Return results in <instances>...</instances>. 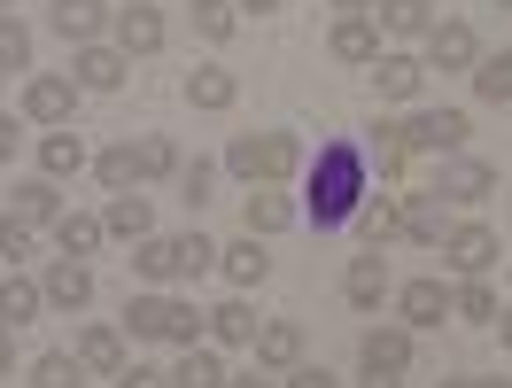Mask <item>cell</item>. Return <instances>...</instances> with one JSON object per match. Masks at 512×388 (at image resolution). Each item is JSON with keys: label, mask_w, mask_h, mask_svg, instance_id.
Returning <instances> with one entry per match:
<instances>
[{"label": "cell", "mask_w": 512, "mask_h": 388, "mask_svg": "<svg viewBox=\"0 0 512 388\" xmlns=\"http://www.w3.org/2000/svg\"><path fill=\"white\" fill-rule=\"evenodd\" d=\"M365 148L357 140H326L319 163H311V194H303V218L319 233H342L357 218V202H365Z\"/></svg>", "instance_id": "6da1fadb"}, {"label": "cell", "mask_w": 512, "mask_h": 388, "mask_svg": "<svg viewBox=\"0 0 512 388\" xmlns=\"http://www.w3.org/2000/svg\"><path fill=\"white\" fill-rule=\"evenodd\" d=\"M225 171L249 179V187H280V179L303 171V140H288V132H241L225 148Z\"/></svg>", "instance_id": "7a4b0ae2"}, {"label": "cell", "mask_w": 512, "mask_h": 388, "mask_svg": "<svg viewBox=\"0 0 512 388\" xmlns=\"http://www.w3.org/2000/svg\"><path fill=\"white\" fill-rule=\"evenodd\" d=\"M125 326L140 334V342H179V350H194L210 319H202L194 303H179V295H132V303H125Z\"/></svg>", "instance_id": "3957f363"}, {"label": "cell", "mask_w": 512, "mask_h": 388, "mask_svg": "<svg viewBox=\"0 0 512 388\" xmlns=\"http://www.w3.org/2000/svg\"><path fill=\"white\" fill-rule=\"evenodd\" d=\"M466 109H419L412 125H404V148H419V156H458L466 148Z\"/></svg>", "instance_id": "277c9868"}, {"label": "cell", "mask_w": 512, "mask_h": 388, "mask_svg": "<svg viewBox=\"0 0 512 388\" xmlns=\"http://www.w3.org/2000/svg\"><path fill=\"white\" fill-rule=\"evenodd\" d=\"M474 63H481V39H474V24H458V16L427 24V70H474Z\"/></svg>", "instance_id": "5b68a950"}, {"label": "cell", "mask_w": 512, "mask_h": 388, "mask_svg": "<svg viewBox=\"0 0 512 388\" xmlns=\"http://www.w3.org/2000/svg\"><path fill=\"white\" fill-rule=\"evenodd\" d=\"M70 109H78V78L39 70L32 86H24V117H32V125H70Z\"/></svg>", "instance_id": "8992f818"}, {"label": "cell", "mask_w": 512, "mask_h": 388, "mask_svg": "<svg viewBox=\"0 0 512 388\" xmlns=\"http://www.w3.org/2000/svg\"><path fill=\"white\" fill-rule=\"evenodd\" d=\"M101 24H109V0H55L47 8V32L70 39V47H94Z\"/></svg>", "instance_id": "52a82bcc"}, {"label": "cell", "mask_w": 512, "mask_h": 388, "mask_svg": "<svg viewBox=\"0 0 512 388\" xmlns=\"http://www.w3.org/2000/svg\"><path fill=\"white\" fill-rule=\"evenodd\" d=\"M443 257H450V272L481 280V272L497 264V233H489V226H450L443 233Z\"/></svg>", "instance_id": "ba28073f"}, {"label": "cell", "mask_w": 512, "mask_h": 388, "mask_svg": "<svg viewBox=\"0 0 512 388\" xmlns=\"http://www.w3.org/2000/svg\"><path fill=\"white\" fill-rule=\"evenodd\" d=\"M435 194H443V202H489V194H497V171L481 156H450L443 179H435Z\"/></svg>", "instance_id": "9c48e42d"}, {"label": "cell", "mask_w": 512, "mask_h": 388, "mask_svg": "<svg viewBox=\"0 0 512 388\" xmlns=\"http://www.w3.org/2000/svg\"><path fill=\"white\" fill-rule=\"evenodd\" d=\"M326 47H334V63H357V70H373V63H381V24H373V16H342Z\"/></svg>", "instance_id": "30bf717a"}, {"label": "cell", "mask_w": 512, "mask_h": 388, "mask_svg": "<svg viewBox=\"0 0 512 388\" xmlns=\"http://www.w3.org/2000/svg\"><path fill=\"white\" fill-rule=\"evenodd\" d=\"M125 70H132V55L125 47H78V86H86V94H117V86H125Z\"/></svg>", "instance_id": "8fae6325"}, {"label": "cell", "mask_w": 512, "mask_h": 388, "mask_svg": "<svg viewBox=\"0 0 512 388\" xmlns=\"http://www.w3.org/2000/svg\"><path fill=\"white\" fill-rule=\"evenodd\" d=\"M39 295H47L55 311H86V303H94V272H86V257H63L47 280H39Z\"/></svg>", "instance_id": "7c38bea8"}, {"label": "cell", "mask_w": 512, "mask_h": 388, "mask_svg": "<svg viewBox=\"0 0 512 388\" xmlns=\"http://www.w3.org/2000/svg\"><path fill=\"white\" fill-rule=\"evenodd\" d=\"M357 357H365V373H404L412 365V326H373L357 342Z\"/></svg>", "instance_id": "4fadbf2b"}, {"label": "cell", "mask_w": 512, "mask_h": 388, "mask_svg": "<svg viewBox=\"0 0 512 388\" xmlns=\"http://www.w3.org/2000/svg\"><path fill=\"white\" fill-rule=\"evenodd\" d=\"M70 357H78L86 373H109V381H117V373H125V334H117V326H86Z\"/></svg>", "instance_id": "5bb4252c"}, {"label": "cell", "mask_w": 512, "mask_h": 388, "mask_svg": "<svg viewBox=\"0 0 512 388\" xmlns=\"http://www.w3.org/2000/svg\"><path fill=\"white\" fill-rule=\"evenodd\" d=\"M396 311H404L412 334H419V326H443L450 319V288H443V280H412V288L396 295Z\"/></svg>", "instance_id": "9a60e30c"}, {"label": "cell", "mask_w": 512, "mask_h": 388, "mask_svg": "<svg viewBox=\"0 0 512 388\" xmlns=\"http://www.w3.org/2000/svg\"><path fill=\"white\" fill-rule=\"evenodd\" d=\"M109 24H117V47H125V55H156V47H163V16H156V8H140V0L117 8Z\"/></svg>", "instance_id": "2e32d148"}, {"label": "cell", "mask_w": 512, "mask_h": 388, "mask_svg": "<svg viewBox=\"0 0 512 388\" xmlns=\"http://www.w3.org/2000/svg\"><path fill=\"white\" fill-rule=\"evenodd\" d=\"M342 295H350L357 311H373V303L388 295V257H381V249H373V257H350V272H342Z\"/></svg>", "instance_id": "e0dca14e"}, {"label": "cell", "mask_w": 512, "mask_h": 388, "mask_svg": "<svg viewBox=\"0 0 512 388\" xmlns=\"http://www.w3.org/2000/svg\"><path fill=\"white\" fill-rule=\"evenodd\" d=\"M8 210H16L24 226H55V218H63V194H55V179H24V187L8 194Z\"/></svg>", "instance_id": "ac0fdd59"}, {"label": "cell", "mask_w": 512, "mask_h": 388, "mask_svg": "<svg viewBox=\"0 0 512 388\" xmlns=\"http://www.w3.org/2000/svg\"><path fill=\"white\" fill-rule=\"evenodd\" d=\"M101 226H109V233H125V241H148V233H156V210H148V194H109Z\"/></svg>", "instance_id": "d6986e66"}, {"label": "cell", "mask_w": 512, "mask_h": 388, "mask_svg": "<svg viewBox=\"0 0 512 388\" xmlns=\"http://www.w3.org/2000/svg\"><path fill=\"white\" fill-rule=\"evenodd\" d=\"M443 194H412L404 202V241H419V249H443Z\"/></svg>", "instance_id": "ffe728a7"}, {"label": "cell", "mask_w": 512, "mask_h": 388, "mask_svg": "<svg viewBox=\"0 0 512 388\" xmlns=\"http://www.w3.org/2000/svg\"><path fill=\"white\" fill-rule=\"evenodd\" d=\"M350 226L365 233L373 249H381V241H396V233H404V202H388V194H365V202H357V218H350Z\"/></svg>", "instance_id": "44dd1931"}, {"label": "cell", "mask_w": 512, "mask_h": 388, "mask_svg": "<svg viewBox=\"0 0 512 388\" xmlns=\"http://www.w3.org/2000/svg\"><path fill=\"white\" fill-rule=\"evenodd\" d=\"M101 241H109V226L86 218V210H63V218H55V249H63V257H94Z\"/></svg>", "instance_id": "7402d4cb"}, {"label": "cell", "mask_w": 512, "mask_h": 388, "mask_svg": "<svg viewBox=\"0 0 512 388\" xmlns=\"http://www.w3.org/2000/svg\"><path fill=\"white\" fill-rule=\"evenodd\" d=\"M373 24L381 32H404V39H427V24H435V0H373Z\"/></svg>", "instance_id": "603a6c76"}, {"label": "cell", "mask_w": 512, "mask_h": 388, "mask_svg": "<svg viewBox=\"0 0 512 388\" xmlns=\"http://www.w3.org/2000/svg\"><path fill=\"white\" fill-rule=\"evenodd\" d=\"M373 78H381L388 101H412L419 86H427V63H419V55H381V63H373Z\"/></svg>", "instance_id": "cb8c5ba5"}, {"label": "cell", "mask_w": 512, "mask_h": 388, "mask_svg": "<svg viewBox=\"0 0 512 388\" xmlns=\"http://www.w3.org/2000/svg\"><path fill=\"white\" fill-rule=\"evenodd\" d=\"M187 101L218 117V109H233V101H241V78H233V70H194V78H187Z\"/></svg>", "instance_id": "d4e9b609"}, {"label": "cell", "mask_w": 512, "mask_h": 388, "mask_svg": "<svg viewBox=\"0 0 512 388\" xmlns=\"http://www.w3.org/2000/svg\"><path fill=\"white\" fill-rule=\"evenodd\" d=\"M256 357H264V365H303V326L295 319L256 326Z\"/></svg>", "instance_id": "484cf974"}, {"label": "cell", "mask_w": 512, "mask_h": 388, "mask_svg": "<svg viewBox=\"0 0 512 388\" xmlns=\"http://www.w3.org/2000/svg\"><path fill=\"white\" fill-rule=\"evenodd\" d=\"M404 156H412V148H404V125H373V132H365V171L396 179V171H404Z\"/></svg>", "instance_id": "4316f807"}, {"label": "cell", "mask_w": 512, "mask_h": 388, "mask_svg": "<svg viewBox=\"0 0 512 388\" xmlns=\"http://www.w3.org/2000/svg\"><path fill=\"white\" fill-rule=\"evenodd\" d=\"M132 272L140 280H179V241H163V233L132 241Z\"/></svg>", "instance_id": "83f0119b"}, {"label": "cell", "mask_w": 512, "mask_h": 388, "mask_svg": "<svg viewBox=\"0 0 512 388\" xmlns=\"http://www.w3.org/2000/svg\"><path fill=\"white\" fill-rule=\"evenodd\" d=\"M39 280H16V272H0V326H24V319H39Z\"/></svg>", "instance_id": "f1b7e54d"}, {"label": "cell", "mask_w": 512, "mask_h": 388, "mask_svg": "<svg viewBox=\"0 0 512 388\" xmlns=\"http://www.w3.org/2000/svg\"><path fill=\"white\" fill-rule=\"evenodd\" d=\"M241 218H249V233H256V241H264V233L295 226V202H288V194H272V187H256V194H249V210H241Z\"/></svg>", "instance_id": "f546056e"}, {"label": "cell", "mask_w": 512, "mask_h": 388, "mask_svg": "<svg viewBox=\"0 0 512 388\" xmlns=\"http://www.w3.org/2000/svg\"><path fill=\"white\" fill-rule=\"evenodd\" d=\"M218 264H225V280H233V288H256V280L272 272V257L256 249V233H249V241H233V249H218Z\"/></svg>", "instance_id": "4dcf8cb0"}, {"label": "cell", "mask_w": 512, "mask_h": 388, "mask_svg": "<svg viewBox=\"0 0 512 388\" xmlns=\"http://www.w3.org/2000/svg\"><path fill=\"white\" fill-rule=\"evenodd\" d=\"M466 78H474V94H481V101H497V109H505V101H512V47H505V55H481Z\"/></svg>", "instance_id": "1f68e13d"}, {"label": "cell", "mask_w": 512, "mask_h": 388, "mask_svg": "<svg viewBox=\"0 0 512 388\" xmlns=\"http://www.w3.org/2000/svg\"><path fill=\"white\" fill-rule=\"evenodd\" d=\"M39 163H47V179H63V171H78V163H86V140H78L70 125H55L47 140H39Z\"/></svg>", "instance_id": "d6a6232c"}, {"label": "cell", "mask_w": 512, "mask_h": 388, "mask_svg": "<svg viewBox=\"0 0 512 388\" xmlns=\"http://www.w3.org/2000/svg\"><path fill=\"white\" fill-rule=\"evenodd\" d=\"M94 171H101V187H109V194H132V187H140V148H132V140H125V148H101Z\"/></svg>", "instance_id": "836d02e7"}, {"label": "cell", "mask_w": 512, "mask_h": 388, "mask_svg": "<svg viewBox=\"0 0 512 388\" xmlns=\"http://www.w3.org/2000/svg\"><path fill=\"white\" fill-rule=\"evenodd\" d=\"M171 388H225V365L210 350H202V342H194L187 357H179V365H171Z\"/></svg>", "instance_id": "e575fe53"}, {"label": "cell", "mask_w": 512, "mask_h": 388, "mask_svg": "<svg viewBox=\"0 0 512 388\" xmlns=\"http://www.w3.org/2000/svg\"><path fill=\"white\" fill-rule=\"evenodd\" d=\"M256 311L249 303H241V295H233V303H218V311H210V334H218V342H256Z\"/></svg>", "instance_id": "d590c367"}, {"label": "cell", "mask_w": 512, "mask_h": 388, "mask_svg": "<svg viewBox=\"0 0 512 388\" xmlns=\"http://www.w3.org/2000/svg\"><path fill=\"white\" fill-rule=\"evenodd\" d=\"M32 388H86V365H78L70 350H47L32 365Z\"/></svg>", "instance_id": "8d00e7d4"}, {"label": "cell", "mask_w": 512, "mask_h": 388, "mask_svg": "<svg viewBox=\"0 0 512 388\" xmlns=\"http://www.w3.org/2000/svg\"><path fill=\"white\" fill-rule=\"evenodd\" d=\"M233 24H241L233 0H194V32H202V39H233Z\"/></svg>", "instance_id": "74e56055"}, {"label": "cell", "mask_w": 512, "mask_h": 388, "mask_svg": "<svg viewBox=\"0 0 512 388\" xmlns=\"http://www.w3.org/2000/svg\"><path fill=\"white\" fill-rule=\"evenodd\" d=\"M0 70H32V32L16 16H0Z\"/></svg>", "instance_id": "f35d334b"}, {"label": "cell", "mask_w": 512, "mask_h": 388, "mask_svg": "<svg viewBox=\"0 0 512 388\" xmlns=\"http://www.w3.org/2000/svg\"><path fill=\"white\" fill-rule=\"evenodd\" d=\"M171 171H179V148H171L163 132H148V140H140V179H171Z\"/></svg>", "instance_id": "ab89813d"}, {"label": "cell", "mask_w": 512, "mask_h": 388, "mask_svg": "<svg viewBox=\"0 0 512 388\" xmlns=\"http://www.w3.org/2000/svg\"><path fill=\"white\" fill-rule=\"evenodd\" d=\"M218 264V241H202V233H179V280H202Z\"/></svg>", "instance_id": "60d3db41"}, {"label": "cell", "mask_w": 512, "mask_h": 388, "mask_svg": "<svg viewBox=\"0 0 512 388\" xmlns=\"http://www.w3.org/2000/svg\"><path fill=\"white\" fill-rule=\"evenodd\" d=\"M450 311H458V319H474V326H489V319H497V295L481 288V280H466V288L450 295Z\"/></svg>", "instance_id": "b9f144b4"}, {"label": "cell", "mask_w": 512, "mask_h": 388, "mask_svg": "<svg viewBox=\"0 0 512 388\" xmlns=\"http://www.w3.org/2000/svg\"><path fill=\"white\" fill-rule=\"evenodd\" d=\"M24 257H32V226L16 210H0V264H24Z\"/></svg>", "instance_id": "7bdbcfd3"}, {"label": "cell", "mask_w": 512, "mask_h": 388, "mask_svg": "<svg viewBox=\"0 0 512 388\" xmlns=\"http://www.w3.org/2000/svg\"><path fill=\"white\" fill-rule=\"evenodd\" d=\"M210 187H218V171H210V163H179V202H187V210H202Z\"/></svg>", "instance_id": "ee69618b"}, {"label": "cell", "mask_w": 512, "mask_h": 388, "mask_svg": "<svg viewBox=\"0 0 512 388\" xmlns=\"http://www.w3.org/2000/svg\"><path fill=\"white\" fill-rule=\"evenodd\" d=\"M117 388H171V373H156V365H125Z\"/></svg>", "instance_id": "f6af8a7d"}, {"label": "cell", "mask_w": 512, "mask_h": 388, "mask_svg": "<svg viewBox=\"0 0 512 388\" xmlns=\"http://www.w3.org/2000/svg\"><path fill=\"white\" fill-rule=\"evenodd\" d=\"M288 388H342L326 365H288Z\"/></svg>", "instance_id": "bcb514c9"}, {"label": "cell", "mask_w": 512, "mask_h": 388, "mask_svg": "<svg viewBox=\"0 0 512 388\" xmlns=\"http://www.w3.org/2000/svg\"><path fill=\"white\" fill-rule=\"evenodd\" d=\"M16 148H24V125H16V117H8V109H0V163L16 156Z\"/></svg>", "instance_id": "7dc6e473"}, {"label": "cell", "mask_w": 512, "mask_h": 388, "mask_svg": "<svg viewBox=\"0 0 512 388\" xmlns=\"http://www.w3.org/2000/svg\"><path fill=\"white\" fill-rule=\"evenodd\" d=\"M16 365V326H0V373Z\"/></svg>", "instance_id": "c3c4849f"}, {"label": "cell", "mask_w": 512, "mask_h": 388, "mask_svg": "<svg viewBox=\"0 0 512 388\" xmlns=\"http://www.w3.org/2000/svg\"><path fill=\"white\" fill-rule=\"evenodd\" d=\"M357 388H404V373H365Z\"/></svg>", "instance_id": "681fc988"}, {"label": "cell", "mask_w": 512, "mask_h": 388, "mask_svg": "<svg viewBox=\"0 0 512 388\" xmlns=\"http://www.w3.org/2000/svg\"><path fill=\"white\" fill-rule=\"evenodd\" d=\"M489 326H497V334H505V350H512V311H497V319H489Z\"/></svg>", "instance_id": "f907efd6"}, {"label": "cell", "mask_w": 512, "mask_h": 388, "mask_svg": "<svg viewBox=\"0 0 512 388\" xmlns=\"http://www.w3.org/2000/svg\"><path fill=\"white\" fill-rule=\"evenodd\" d=\"M233 8H256V16H272V8H280V0H233Z\"/></svg>", "instance_id": "816d5d0a"}, {"label": "cell", "mask_w": 512, "mask_h": 388, "mask_svg": "<svg viewBox=\"0 0 512 388\" xmlns=\"http://www.w3.org/2000/svg\"><path fill=\"white\" fill-rule=\"evenodd\" d=\"M334 8H350V16H373V0H334Z\"/></svg>", "instance_id": "f5cc1de1"}, {"label": "cell", "mask_w": 512, "mask_h": 388, "mask_svg": "<svg viewBox=\"0 0 512 388\" xmlns=\"http://www.w3.org/2000/svg\"><path fill=\"white\" fill-rule=\"evenodd\" d=\"M225 388H272V381H256V373H249V381H225Z\"/></svg>", "instance_id": "db71d44e"}, {"label": "cell", "mask_w": 512, "mask_h": 388, "mask_svg": "<svg viewBox=\"0 0 512 388\" xmlns=\"http://www.w3.org/2000/svg\"><path fill=\"white\" fill-rule=\"evenodd\" d=\"M474 388H512V381H474Z\"/></svg>", "instance_id": "11a10c76"}, {"label": "cell", "mask_w": 512, "mask_h": 388, "mask_svg": "<svg viewBox=\"0 0 512 388\" xmlns=\"http://www.w3.org/2000/svg\"><path fill=\"white\" fill-rule=\"evenodd\" d=\"M443 388H474V381H443Z\"/></svg>", "instance_id": "9f6ffc18"}, {"label": "cell", "mask_w": 512, "mask_h": 388, "mask_svg": "<svg viewBox=\"0 0 512 388\" xmlns=\"http://www.w3.org/2000/svg\"><path fill=\"white\" fill-rule=\"evenodd\" d=\"M8 8H16V0H0V16H8Z\"/></svg>", "instance_id": "6f0895ef"}, {"label": "cell", "mask_w": 512, "mask_h": 388, "mask_svg": "<svg viewBox=\"0 0 512 388\" xmlns=\"http://www.w3.org/2000/svg\"><path fill=\"white\" fill-rule=\"evenodd\" d=\"M497 8H512V0H497Z\"/></svg>", "instance_id": "680465c9"}]
</instances>
